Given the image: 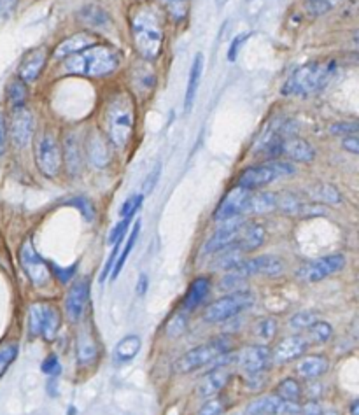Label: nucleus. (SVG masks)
Masks as SVG:
<instances>
[{
	"mask_svg": "<svg viewBox=\"0 0 359 415\" xmlns=\"http://www.w3.org/2000/svg\"><path fill=\"white\" fill-rule=\"evenodd\" d=\"M284 265L279 258L275 256H258L251 258V260H242L233 270L232 274H237L240 277H251V275H279L282 274Z\"/></svg>",
	"mask_w": 359,
	"mask_h": 415,
	"instance_id": "13",
	"label": "nucleus"
},
{
	"mask_svg": "<svg viewBox=\"0 0 359 415\" xmlns=\"http://www.w3.org/2000/svg\"><path fill=\"white\" fill-rule=\"evenodd\" d=\"M216 254H218V260H216L214 265H212L216 270L230 272V270H233V268H235L242 260H244V253H242L240 249H237L235 246L226 247V249L219 251V253H216Z\"/></svg>",
	"mask_w": 359,
	"mask_h": 415,
	"instance_id": "34",
	"label": "nucleus"
},
{
	"mask_svg": "<svg viewBox=\"0 0 359 415\" xmlns=\"http://www.w3.org/2000/svg\"><path fill=\"white\" fill-rule=\"evenodd\" d=\"M249 195L251 191L244 190V187L235 186L233 190H230L228 193L225 195V198L221 200V204L218 205L214 212L216 221H228V219L237 218V216L245 214V205H247Z\"/></svg>",
	"mask_w": 359,
	"mask_h": 415,
	"instance_id": "16",
	"label": "nucleus"
},
{
	"mask_svg": "<svg viewBox=\"0 0 359 415\" xmlns=\"http://www.w3.org/2000/svg\"><path fill=\"white\" fill-rule=\"evenodd\" d=\"M301 415H322V407L319 405L318 400H307L301 407Z\"/></svg>",
	"mask_w": 359,
	"mask_h": 415,
	"instance_id": "57",
	"label": "nucleus"
},
{
	"mask_svg": "<svg viewBox=\"0 0 359 415\" xmlns=\"http://www.w3.org/2000/svg\"><path fill=\"white\" fill-rule=\"evenodd\" d=\"M322 415H339V412H335V410H333V412H322Z\"/></svg>",
	"mask_w": 359,
	"mask_h": 415,
	"instance_id": "63",
	"label": "nucleus"
},
{
	"mask_svg": "<svg viewBox=\"0 0 359 415\" xmlns=\"http://www.w3.org/2000/svg\"><path fill=\"white\" fill-rule=\"evenodd\" d=\"M20 265L35 287H42L48 284L49 277H51V272H49V267L46 265V261L42 260L41 254L35 251L34 244H32L30 239L25 240L23 246H21Z\"/></svg>",
	"mask_w": 359,
	"mask_h": 415,
	"instance_id": "10",
	"label": "nucleus"
},
{
	"mask_svg": "<svg viewBox=\"0 0 359 415\" xmlns=\"http://www.w3.org/2000/svg\"><path fill=\"white\" fill-rule=\"evenodd\" d=\"M263 242H265V228H263L259 223L245 221L233 246H235L237 249H240L244 254H247L259 249V247L263 246Z\"/></svg>",
	"mask_w": 359,
	"mask_h": 415,
	"instance_id": "21",
	"label": "nucleus"
},
{
	"mask_svg": "<svg viewBox=\"0 0 359 415\" xmlns=\"http://www.w3.org/2000/svg\"><path fill=\"white\" fill-rule=\"evenodd\" d=\"M342 145H344V149H346V151L353 152V154H358V152H359V140H358L356 136L344 137Z\"/></svg>",
	"mask_w": 359,
	"mask_h": 415,
	"instance_id": "58",
	"label": "nucleus"
},
{
	"mask_svg": "<svg viewBox=\"0 0 359 415\" xmlns=\"http://www.w3.org/2000/svg\"><path fill=\"white\" fill-rule=\"evenodd\" d=\"M142 202H144V197H142L141 193L131 195L130 198H126V200H124V204L121 205V211H119L121 218H133L135 212L141 209Z\"/></svg>",
	"mask_w": 359,
	"mask_h": 415,
	"instance_id": "47",
	"label": "nucleus"
},
{
	"mask_svg": "<svg viewBox=\"0 0 359 415\" xmlns=\"http://www.w3.org/2000/svg\"><path fill=\"white\" fill-rule=\"evenodd\" d=\"M86 152L90 162L93 163L97 169H104V166H107L109 159H111V154H109V149H107V142H105V138L97 132L91 133L90 138H88Z\"/></svg>",
	"mask_w": 359,
	"mask_h": 415,
	"instance_id": "27",
	"label": "nucleus"
},
{
	"mask_svg": "<svg viewBox=\"0 0 359 415\" xmlns=\"http://www.w3.org/2000/svg\"><path fill=\"white\" fill-rule=\"evenodd\" d=\"M218 2H219V4H221V6H223V4H225V0H218Z\"/></svg>",
	"mask_w": 359,
	"mask_h": 415,
	"instance_id": "64",
	"label": "nucleus"
},
{
	"mask_svg": "<svg viewBox=\"0 0 359 415\" xmlns=\"http://www.w3.org/2000/svg\"><path fill=\"white\" fill-rule=\"evenodd\" d=\"M95 42H97V39H95V35L90 34V32H79V34L70 35L69 39L60 42L58 48L55 49V58H69V56L77 55V53L95 46Z\"/></svg>",
	"mask_w": 359,
	"mask_h": 415,
	"instance_id": "22",
	"label": "nucleus"
},
{
	"mask_svg": "<svg viewBox=\"0 0 359 415\" xmlns=\"http://www.w3.org/2000/svg\"><path fill=\"white\" fill-rule=\"evenodd\" d=\"M342 0H307V11L312 16H321L328 11L335 9Z\"/></svg>",
	"mask_w": 359,
	"mask_h": 415,
	"instance_id": "44",
	"label": "nucleus"
},
{
	"mask_svg": "<svg viewBox=\"0 0 359 415\" xmlns=\"http://www.w3.org/2000/svg\"><path fill=\"white\" fill-rule=\"evenodd\" d=\"M315 321H318L315 312L305 310V312H298V314H294L293 317L289 319V326L294 329H307L308 326L314 324Z\"/></svg>",
	"mask_w": 359,
	"mask_h": 415,
	"instance_id": "45",
	"label": "nucleus"
},
{
	"mask_svg": "<svg viewBox=\"0 0 359 415\" xmlns=\"http://www.w3.org/2000/svg\"><path fill=\"white\" fill-rule=\"evenodd\" d=\"M131 35L138 55L155 60L163 46V30L159 18L149 6H141L131 14Z\"/></svg>",
	"mask_w": 359,
	"mask_h": 415,
	"instance_id": "1",
	"label": "nucleus"
},
{
	"mask_svg": "<svg viewBox=\"0 0 359 415\" xmlns=\"http://www.w3.org/2000/svg\"><path fill=\"white\" fill-rule=\"evenodd\" d=\"M308 195H311L312 200L319 205H339L340 202H342L340 191L337 190L333 184L328 183H319L315 184V186H312Z\"/></svg>",
	"mask_w": 359,
	"mask_h": 415,
	"instance_id": "33",
	"label": "nucleus"
},
{
	"mask_svg": "<svg viewBox=\"0 0 359 415\" xmlns=\"http://www.w3.org/2000/svg\"><path fill=\"white\" fill-rule=\"evenodd\" d=\"M63 159H65V166L69 170L70 176H79L81 169H83V152H81L79 140H77L76 136L70 133L69 137L65 138V145H63Z\"/></svg>",
	"mask_w": 359,
	"mask_h": 415,
	"instance_id": "28",
	"label": "nucleus"
},
{
	"mask_svg": "<svg viewBox=\"0 0 359 415\" xmlns=\"http://www.w3.org/2000/svg\"><path fill=\"white\" fill-rule=\"evenodd\" d=\"M18 6V0H0V23L11 18V14L14 13Z\"/></svg>",
	"mask_w": 359,
	"mask_h": 415,
	"instance_id": "55",
	"label": "nucleus"
},
{
	"mask_svg": "<svg viewBox=\"0 0 359 415\" xmlns=\"http://www.w3.org/2000/svg\"><path fill=\"white\" fill-rule=\"evenodd\" d=\"M90 303V280L81 279L72 284L65 298V312L72 322L81 321Z\"/></svg>",
	"mask_w": 359,
	"mask_h": 415,
	"instance_id": "12",
	"label": "nucleus"
},
{
	"mask_svg": "<svg viewBox=\"0 0 359 415\" xmlns=\"http://www.w3.org/2000/svg\"><path fill=\"white\" fill-rule=\"evenodd\" d=\"M42 315H44V303H34L28 308V333L30 336H41Z\"/></svg>",
	"mask_w": 359,
	"mask_h": 415,
	"instance_id": "40",
	"label": "nucleus"
},
{
	"mask_svg": "<svg viewBox=\"0 0 359 415\" xmlns=\"http://www.w3.org/2000/svg\"><path fill=\"white\" fill-rule=\"evenodd\" d=\"M202 70H204V56L198 53L193 60V65H191V70H190V79H188L186 98H184V111L186 112H190L191 107H193L195 97H197L198 86H200Z\"/></svg>",
	"mask_w": 359,
	"mask_h": 415,
	"instance_id": "30",
	"label": "nucleus"
},
{
	"mask_svg": "<svg viewBox=\"0 0 359 415\" xmlns=\"http://www.w3.org/2000/svg\"><path fill=\"white\" fill-rule=\"evenodd\" d=\"M69 204L79 209L81 214H83V218L86 219V221H93L95 219V207H93V204L88 200V198H83V197L74 198V200H70Z\"/></svg>",
	"mask_w": 359,
	"mask_h": 415,
	"instance_id": "49",
	"label": "nucleus"
},
{
	"mask_svg": "<svg viewBox=\"0 0 359 415\" xmlns=\"http://www.w3.org/2000/svg\"><path fill=\"white\" fill-rule=\"evenodd\" d=\"M252 294L249 291H235L226 296L219 298V300L212 301L207 305L204 310V321L209 324H218V322H225L228 319L237 317L242 310L252 305Z\"/></svg>",
	"mask_w": 359,
	"mask_h": 415,
	"instance_id": "7",
	"label": "nucleus"
},
{
	"mask_svg": "<svg viewBox=\"0 0 359 415\" xmlns=\"http://www.w3.org/2000/svg\"><path fill=\"white\" fill-rule=\"evenodd\" d=\"M303 205L305 202H301L300 197H296L294 193H282L280 197H277V207H279L284 214L300 216Z\"/></svg>",
	"mask_w": 359,
	"mask_h": 415,
	"instance_id": "38",
	"label": "nucleus"
},
{
	"mask_svg": "<svg viewBox=\"0 0 359 415\" xmlns=\"http://www.w3.org/2000/svg\"><path fill=\"white\" fill-rule=\"evenodd\" d=\"M105 123H107L109 140L119 149L126 147L135 129L131 102L126 97H118L116 100H112L107 109V114H105Z\"/></svg>",
	"mask_w": 359,
	"mask_h": 415,
	"instance_id": "4",
	"label": "nucleus"
},
{
	"mask_svg": "<svg viewBox=\"0 0 359 415\" xmlns=\"http://www.w3.org/2000/svg\"><path fill=\"white\" fill-rule=\"evenodd\" d=\"M335 62H314L300 67L291 74L287 83L284 84L282 93L293 95V97H308L312 93H318L319 90L328 84L335 74Z\"/></svg>",
	"mask_w": 359,
	"mask_h": 415,
	"instance_id": "3",
	"label": "nucleus"
},
{
	"mask_svg": "<svg viewBox=\"0 0 359 415\" xmlns=\"http://www.w3.org/2000/svg\"><path fill=\"white\" fill-rule=\"evenodd\" d=\"M7 97H9V102L13 107H20V105H25V100H27V97H28V91H27V86H25L23 81L21 79L13 81V83L9 84V88H7Z\"/></svg>",
	"mask_w": 359,
	"mask_h": 415,
	"instance_id": "41",
	"label": "nucleus"
},
{
	"mask_svg": "<svg viewBox=\"0 0 359 415\" xmlns=\"http://www.w3.org/2000/svg\"><path fill=\"white\" fill-rule=\"evenodd\" d=\"M298 403H284L282 400L272 396H261L245 407V415H280L296 414Z\"/></svg>",
	"mask_w": 359,
	"mask_h": 415,
	"instance_id": "18",
	"label": "nucleus"
},
{
	"mask_svg": "<svg viewBox=\"0 0 359 415\" xmlns=\"http://www.w3.org/2000/svg\"><path fill=\"white\" fill-rule=\"evenodd\" d=\"M138 232H141V221H137L135 228L131 230L130 237H128V239H126V244H124V246H121V247H123V251H121V253H119L118 260H116V263H115V268H112V279H118V275L121 274V270H123L124 263H126L128 256H130L131 249H133L135 242H137Z\"/></svg>",
	"mask_w": 359,
	"mask_h": 415,
	"instance_id": "37",
	"label": "nucleus"
},
{
	"mask_svg": "<svg viewBox=\"0 0 359 415\" xmlns=\"http://www.w3.org/2000/svg\"><path fill=\"white\" fill-rule=\"evenodd\" d=\"M148 286H149L148 277H145L144 274H142V275H141V279H138V284H137V293H138V294H144V293H145V289H148Z\"/></svg>",
	"mask_w": 359,
	"mask_h": 415,
	"instance_id": "60",
	"label": "nucleus"
},
{
	"mask_svg": "<svg viewBox=\"0 0 359 415\" xmlns=\"http://www.w3.org/2000/svg\"><path fill=\"white\" fill-rule=\"evenodd\" d=\"M34 130L35 123L32 112L25 105L14 107L13 116H11V138H13L14 145L27 147L30 144L32 137H34Z\"/></svg>",
	"mask_w": 359,
	"mask_h": 415,
	"instance_id": "14",
	"label": "nucleus"
},
{
	"mask_svg": "<svg viewBox=\"0 0 359 415\" xmlns=\"http://www.w3.org/2000/svg\"><path fill=\"white\" fill-rule=\"evenodd\" d=\"M358 123L356 121H342V123H335V125L329 126V132L333 136H340V137H349V136H356L358 133Z\"/></svg>",
	"mask_w": 359,
	"mask_h": 415,
	"instance_id": "48",
	"label": "nucleus"
},
{
	"mask_svg": "<svg viewBox=\"0 0 359 415\" xmlns=\"http://www.w3.org/2000/svg\"><path fill=\"white\" fill-rule=\"evenodd\" d=\"M329 361L328 357L322 356V354H315V356H307L298 363L296 371L300 377L307 378V381H314V378L322 377V375L328 371Z\"/></svg>",
	"mask_w": 359,
	"mask_h": 415,
	"instance_id": "26",
	"label": "nucleus"
},
{
	"mask_svg": "<svg viewBox=\"0 0 359 415\" xmlns=\"http://www.w3.org/2000/svg\"><path fill=\"white\" fill-rule=\"evenodd\" d=\"M209 291H211V280L207 277H198L188 287L186 294L183 298V308L186 312L195 310V308L200 307L205 301V298L209 296Z\"/></svg>",
	"mask_w": 359,
	"mask_h": 415,
	"instance_id": "25",
	"label": "nucleus"
},
{
	"mask_svg": "<svg viewBox=\"0 0 359 415\" xmlns=\"http://www.w3.org/2000/svg\"><path fill=\"white\" fill-rule=\"evenodd\" d=\"M167 9L174 20L181 21L188 14V0H167Z\"/></svg>",
	"mask_w": 359,
	"mask_h": 415,
	"instance_id": "51",
	"label": "nucleus"
},
{
	"mask_svg": "<svg viewBox=\"0 0 359 415\" xmlns=\"http://www.w3.org/2000/svg\"><path fill=\"white\" fill-rule=\"evenodd\" d=\"M76 356L77 363H79L81 367L91 364L98 357V342L97 338H95V333L90 324H83L79 331H77Z\"/></svg>",
	"mask_w": 359,
	"mask_h": 415,
	"instance_id": "19",
	"label": "nucleus"
},
{
	"mask_svg": "<svg viewBox=\"0 0 359 415\" xmlns=\"http://www.w3.org/2000/svg\"><path fill=\"white\" fill-rule=\"evenodd\" d=\"M230 347H232V340L225 338V336H219V338L211 340L207 343H202V345L195 347V349L184 353L179 360L174 364V370L176 374L188 375L193 374V371L205 368L212 360H216L221 354L228 353Z\"/></svg>",
	"mask_w": 359,
	"mask_h": 415,
	"instance_id": "5",
	"label": "nucleus"
},
{
	"mask_svg": "<svg viewBox=\"0 0 359 415\" xmlns=\"http://www.w3.org/2000/svg\"><path fill=\"white\" fill-rule=\"evenodd\" d=\"M230 381H232V371H228L226 368L211 370L198 382L197 396L198 398H211V396L219 395L228 386Z\"/></svg>",
	"mask_w": 359,
	"mask_h": 415,
	"instance_id": "20",
	"label": "nucleus"
},
{
	"mask_svg": "<svg viewBox=\"0 0 359 415\" xmlns=\"http://www.w3.org/2000/svg\"><path fill=\"white\" fill-rule=\"evenodd\" d=\"M6 147H7V126H6V121H4V118L0 116V156L6 152Z\"/></svg>",
	"mask_w": 359,
	"mask_h": 415,
	"instance_id": "59",
	"label": "nucleus"
},
{
	"mask_svg": "<svg viewBox=\"0 0 359 415\" xmlns=\"http://www.w3.org/2000/svg\"><path fill=\"white\" fill-rule=\"evenodd\" d=\"M119 65V53L107 46H91L65 60L63 69L69 74L86 77H102L115 72Z\"/></svg>",
	"mask_w": 359,
	"mask_h": 415,
	"instance_id": "2",
	"label": "nucleus"
},
{
	"mask_svg": "<svg viewBox=\"0 0 359 415\" xmlns=\"http://www.w3.org/2000/svg\"><path fill=\"white\" fill-rule=\"evenodd\" d=\"M79 18L88 25V27H95V28L107 27L109 21H111L109 20L107 11H104L98 6H86L79 13Z\"/></svg>",
	"mask_w": 359,
	"mask_h": 415,
	"instance_id": "36",
	"label": "nucleus"
},
{
	"mask_svg": "<svg viewBox=\"0 0 359 415\" xmlns=\"http://www.w3.org/2000/svg\"><path fill=\"white\" fill-rule=\"evenodd\" d=\"M60 326H62V315L60 310L55 305L44 303V315H42V328H41V336L46 342H53L56 338L60 331Z\"/></svg>",
	"mask_w": 359,
	"mask_h": 415,
	"instance_id": "32",
	"label": "nucleus"
},
{
	"mask_svg": "<svg viewBox=\"0 0 359 415\" xmlns=\"http://www.w3.org/2000/svg\"><path fill=\"white\" fill-rule=\"evenodd\" d=\"M351 415H359V402L354 400L353 405H351Z\"/></svg>",
	"mask_w": 359,
	"mask_h": 415,
	"instance_id": "62",
	"label": "nucleus"
},
{
	"mask_svg": "<svg viewBox=\"0 0 359 415\" xmlns=\"http://www.w3.org/2000/svg\"><path fill=\"white\" fill-rule=\"evenodd\" d=\"M76 270H77V265H72V267L65 268V270H63V268H58L56 265H51V267H49V272H51V274L55 275L62 284L69 282V280L74 277V274H76Z\"/></svg>",
	"mask_w": 359,
	"mask_h": 415,
	"instance_id": "53",
	"label": "nucleus"
},
{
	"mask_svg": "<svg viewBox=\"0 0 359 415\" xmlns=\"http://www.w3.org/2000/svg\"><path fill=\"white\" fill-rule=\"evenodd\" d=\"M308 338L311 342L314 343H326L333 335V328L332 324L325 321H315L314 324L308 326Z\"/></svg>",
	"mask_w": 359,
	"mask_h": 415,
	"instance_id": "39",
	"label": "nucleus"
},
{
	"mask_svg": "<svg viewBox=\"0 0 359 415\" xmlns=\"http://www.w3.org/2000/svg\"><path fill=\"white\" fill-rule=\"evenodd\" d=\"M244 286H245V277H240V275L232 274V272H230V274L221 280V284H219V289L232 291V293H235V291H240V287H244Z\"/></svg>",
	"mask_w": 359,
	"mask_h": 415,
	"instance_id": "50",
	"label": "nucleus"
},
{
	"mask_svg": "<svg viewBox=\"0 0 359 415\" xmlns=\"http://www.w3.org/2000/svg\"><path fill=\"white\" fill-rule=\"evenodd\" d=\"M158 173H159V166H156L155 172L151 173V183H145L144 191H151V190H152V186H155V180L158 179Z\"/></svg>",
	"mask_w": 359,
	"mask_h": 415,
	"instance_id": "61",
	"label": "nucleus"
},
{
	"mask_svg": "<svg viewBox=\"0 0 359 415\" xmlns=\"http://www.w3.org/2000/svg\"><path fill=\"white\" fill-rule=\"evenodd\" d=\"M16 357H18V343L9 342L0 345V377L6 374V370L14 363Z\"/></svg>",
	"mask_w": 359,
	"mask_h": 415,
	"instance_id": "42",
	"label": "nucleus"
},
{
	"mask_svg": "<svg viewBox=\"0 0 359 415\" xmlns=\"http://www.w3.org/2000/svg\"><path fill=\"white\" fill-rule=\"evenodd\" d=\"M254 333L261 340H272L277 333V321L273 317H265L254 326Z\"/></svg>",
	"mask_w": 359,
	"mask_h": 415,
	"instance_id": "43",
	"label": "nucleus"
},
{
	"mask_svg": "<svg viewBox=\"0 0 359 415\" xmlns=\"http://www.w3.org/2000/svg\"><path fill=\"white\" fill-rule=\"evenodd\" d=\"M46 58H48V53H46L44 48L32 49L20 65V79L23 83H34L41 76L42 69H44Z\"/></svg>",
	"mask_w": 359,
	"mask_h": 415,
	"instance_id": "23",
	"label": "nucleus"
},
{
	"mask_svg": "<svg viewBox=\"0 0 359 415\" xmlns=\"http://www.w3.org/2000/svg\"><path fill=\"white\" fill-rule=\"evenodd\" d=\"M35 163L41 173L48 179H53L60 173L63 165V154L60 142L53 133H44L35 147Z\"/></svg>",
	"mask_w": 359,
	"mask_h": 415,
	"instance_id": "8",
	"label": "nucleus"
},
{
	"mask_svg": "<svg viewBox=\"0 0 359 415\" xmlns=\"http://www.w3.org/2000/svg\"><path fill=\"white\" fill-rule=\"evenodd\" d=\"M308 340L301 335H291L286 338L280 340L275 345V349L272 350V361L277 364L289 363V361L298 360V357L303 356L308 349Z\"/></svg>",
	"mask_w": 359,
	"mask_h": 415,
	"instance_id": "17",
	"label": "nucleus"
},
{
	"mask_svg": "<svg viewBox=\"0 0 359 415\" xmlns=\"http://www.w3.org/2000/svg\"><path fill=\"white\" fill-rule=\"evenodd\" d=\"M346 267V256L344 254H332V256L319 258V260L307 261L296 270V275L305 282H321L326 277L337 274Z\"/></svg>",
	"mask_w": 359,
	"mask_h": 415,
	"instance_id": "9",
	"label": "nucleus"
},
{
	"mask_svg": "<svg viewBox=\"0 0 359 415\" xmlns=\"http://www.w3.org/2000/svg\"><path fill=\"white\" fill-rule=\"evenodd\" d=\"M42 371H44L46 375H51V377H56V375L62 371V367H60V361L58 357L55 356V354H49L48 357L44 360V363H42Z\"/></svg>",
	"mask_w": 359,
	"mask_h": 415,
	"instance_id": "52",
	"label": "nucleus"
},
{
	"mask_svg": "<svg viewBox=\"0 0 359 415\" xmlns=\"http://www.w3.org/2000/svg\"><path fill=\"white\" fill-rule=\"evenodd\" d=\"M275 396L284 403H298L301 398V388L294 378H284L277 384Z\"/></svg>",
	"mask_w": 359,
	"mask_h": 415,
	"instance_id": "35",
	"label": "nucleus"
},
{
	"mask_svg": "<svg viewBox=\"0 0 359 415\" xmlns=\"http://www.w3.org/2000/svg\"><path fill=\"white\" fill-rule=\"evenodd\" d=\"M226 407H228L226 400L219 396V398L209 400L205 405H202V409L198 410V415H223L225 414Z\"/></svg>",
	"mask_w": 359,
	"mask_h": 415,
	"instance_id": "46",
	"label": "nucleus"
},
{
	"mask_svg": "<svg viewBox=\"0 0 359 415\" xmlns=\"http://www.w3.org/2000/svg\"><path fill=\"white\" fill-rule=\"evenodd\" d=\"M235 357L237 364L244 374H259V371H266L268 364L272 363V350L266 345H249L244 347Z\"/></svg>",
	"mask_w": 359,
	"mask_h": 415,
	"instance_id": "11",
	"label": "nucleus"
},
{
	"mask_svg": "<svg viewBox=\"0 0 359 415\" xmlns=\"http://www.w3.org/2000/svg\"><path fill=\"white\" fill-rule=\"evenodd\" d=\"M141 347H142V342L138 335L123 336V338L118 342V345L115 347V354H112V356H115V363L116 364L130 363V361L138 354Z\"/></svg>",
	"mask_w": 359,
	"mask_h": 415,
	"instance_id": "29",
	"label": "nucleus"
},
{
	"mask_svg": "<svg viewBox=\"0 0 359 415\" xmlns=\"http://www.w3.org/2000/svg\"><path fill=\"white\" fill-rule=\"evenodd\" d=\"M244 218L242 216H237V218H232L228 219V221H225V225L221 226V228L216 230L214 235L209 239V242L205 244L204 247V253L205 254H216L219 253V251L226 249V247L233 246L237 240V237H239L242 226H244Z\"/></svg>",
	"mask_w": 359,
	"mask_h": 415,
	"instance_id": "15",
	"label": "nucleus"
},
{
	"mask_svg": "<svg viewBox=\"0 0 359 415\" xmlns=\"http://www.w3.org/2000/svg\"><path fill=\"white\" fill-rule=\"evenodd\" d=\"M130 221H131V218H121V221L118 223V225L115 226V228H112L111 235H109V242L115 244L116 240L121 239V237H124V232H126V228H128V225H130Z\"/></svg>",
	"mask_w": 359,
	"mask_h": 415,
	"instance_id": "54",
	"label": "nucleus"
},
{
	"mask_svg": "<svg viewBox=\"0 0 359 415\" xmlns=\"http://www.w3.org/2000/svg\"><path fill=\"white\" fill-rule=\"evenodd\" d=\"M282 154L298 163H311L315 158V149L305 138L287 137L282 142Z\"/></svg>",
	"mask_w": 359,
	"mask_h": 415,
	"instance_id": "24",
	"label": "nucleus"
},
{
	"mask_svg": "<svg viewBox=\"0 0 359 415\" xmlns=\"http://www.w3.org/2000/svg\"><path fill=\"white\" fill-rule=\"evenodd\" d=\"M277 209V195L261 191V193L249 195L247 205H245V214H266Z\"/></svg>",
	"mask_w": 359,
	"mask_h": 415,
	"instance_id": "31",
	"label": "nucleus"
},
{
	"mask_svg": "<svg viewBox=\"0 0 359 415\" xmlns=\"http://www.w3.org/2000/svg\"><path fill=\"white\" fill-rule=\"evenodd\" d=\"M294 173V166L287 162H270L266 165H258L251 166V169H245L244 172L239 176V180H237V186L244 187V190L254 191L259 190V187L268 186L270 183H273L279 177H286Z\"/></svg>",
	"mask_w": 359,
	"mask_h": 415,
	"instance_id": "6",
	"label": "nucleus"
},
{
	"mask_svg": "<svg viewBox=\"0 0 359 415\" xmlns=\"http://www.w3.org/2000/svg\"><path fill=\"white\" fill-rule=\"evenodd\" d=\"M247 37H249V34H242V35H239V37L233 39L232 46H230V51H228V60H230V62H235L237 55H239V51H240V48H242V44H244V41Z\"/></svg>",
	"mask_w": 359,
	"mask_h": 415,
	"instance_id": "56",
	"label": "nucleus"
}]
</instances>
